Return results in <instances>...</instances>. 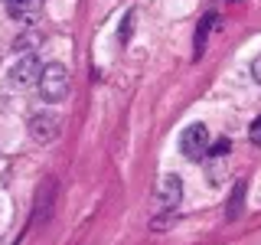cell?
Masks as SVG:
<instances>
[{
  "label": "cell",
  "instance_id": "5b68a950",
  "mask_svg": "<svg viewBox=\"0 0 261 245\" xmlns=\"http://www.w3.org/2000/svg\"><path fill=\"white\" fill-rule=\"evenodd\" d=\"M30 134H33V141H39V144L53 141V137L59 134V118H56V114H33L30 118Z\"/></svg>",
  "mask_w": 261,
  "mask_h": 245
},
{
  "label": "cell",
  "instance_id": "8992f818",
  "mask_svg": "<svg viewBox=\"0 0 261 245\" xmlns=\"http://www.w3.org/2000/svg\"><path fill=\"white\" fill-rule=\"evenodd\" d=\"M53 196H56V183H53V180H43V186H39V193H36V209H33V219H30V226H39V223H46V216H49V206H53Z\"/></svg>",
  "mask_w": 261,
  "mask_h": 245
},
{
  "label": "cell",
  "instance_id": "7a4b0ae2",
  "mask_svg": "<svg viewBox=\"0 0 261 245\" xmlns=\"http://www.w3.org/2000/svg\"><path fill=\"white\" fill-rule=\"evenodd\" d=\"M209 151V128L206 125H190L179 134V154L186 160H202Z\"/></svg>",
  "mask_w": 261,
  "mask_h": 245
},
{
  "label": "cell",
  "instance_id": "3957f363",
  "mask_svg": "<svg viewBox=\"0 0 261 245\" xmlns=\"http://www.w3.org/2000/svg\"><path fill=\"white\" fill-rule=\"evenodd\" d=\"M157 203H160L163 209H176L179 203H183V183H179L176 174L160 177V183H157Z\"/></svg>",
  "mask_w": 261,
  "mask_h": 245
},
{
  "label": "cell",
  "instance_id": "30bf717a",
  "mask_svg": "<svg viewBox=\"0 0 261 245\" xmlns=\"http://www.w3.org/2000/svg\"><path fill=\"white\" fill-rule=\"evenodd\" d=\"M134 27H137V13H134V10H127V13H124V23H121V43H127V39H130Z\"/></svg>",
  "mask_w": 261,
  "mask_h": 245
},
{
  "label": "cell",
  "instance_id": "9c48e42d",
  "mask_svg": "<svg viewBox=\"0 0 261 245\" xmlns=\"http://www.w3.org/2000/svg\"><path fill=\"white\" fill-rule=\"evenodd\" d=\"M242 200H245V180H239V186L232 190V200H228V209H225V219H228V223H232V219H239Z\"/></svg>",
  "mask_w": 261,
  "mask_h": 245
},
{
  "label": "cell",
  "instance_id": "5bb4252c",
  "mask_svg": "<svg viewBox=\"0 0 261 245\" xmlns=\"http://www.w3.org/2000/svg\"><path fill=\"white\" fill-rule=\"evenodd\" d=\"M209 154H216V157H225V154H228V141H219L216 151H209Z\"/></svg>",
  "mask_w": 261,
  "mask_h": 245
},
{
  "label": "cell",
  "instance_id": "7c38bea8",
  "mask_svg": "<svg viewBox=\"0 0 261 245\" xmlns=\"http://www.w3.org/2000/svg\"><path fill=\"white\" fill-rule=\"evenodd\" d=\"M248 137H251V144H258L261 147V114L255 121H251V128H248Z\"/></svg>",
  "mask_w": 261,
  "mask_h": 245
},
{
  "label": "cell",
  "instance_id": "52a82bcc",
  "mask_svg": "<svg viewBox=\"0 0 261 245\" xmlns=\"http://www.w3.org/2000/svg\"><path fill=\"white\" fill-rule=\"evenodd\" d=\"M216 20H219L216 13H202L199 27H196V46H193V56H196V59H199V56L206 53V43H209V33L216 30Z\"/></svg>",
  "mask_w": 261,
  "mask_h": 245
},
{
  "label": "cell",
  "instance_id": "8fae6325",
  "mask_svg": "<svg viewBox=\"0 0 261 245\" xmlns=\"http://www.w3.org/2000/svg\"><path fill=\"white\" fill-rule=\"evenodd\" d=\"M222 174H225V163H222V157H219V163H216V167H209V183L212 186H219V183H222Z\"/></svg>",
  "mask_w": 261,
  "mask_h": 245
},
{
  "label": "cell",
  "instance_id": "ba28073f",
  "mask_svg": "<svg viewBox=\"0 0 261 245\" xmlns=\"http://www.w3.org/2000/svg\"><path fill=\"white\" fill-rule=\"evenodd\" d=\"M36 10H39V0H7V13H10L13 20H20V23L33 20Z\"/></svg>",
  "mask_w": 261,
  "mask_h": 245
},
{
  "label": "cell",
  "instance_id": "6da1fadb",
  "mask_svg": "<svg viewBox=\"0 0 261 245\" xmlns=\"http://www.w3.org/2000/svg\"><path fill=\"white\" fill-rule=\"evenodd\" d=\"M72 88V79H69V69H65L62 62H49L43 65V76H39V95H43V102H62L65 95H69Z\"/></svg>",
  "mask_w": 261,
  "mask_h": 245
},
{
  "label": "cell",
  "instance_id": "277c9868",
  "mask_svg": "<svg viewBox=\"0 0 261 245\" xmlns=\"http://www.w3.org/2000/svg\"><path fill=\"white\" fill-rule=\"evenodd\" d=\"M39 76H43V65H39V59L33 53L23 56V59L10 69V79L16 85H39Z\"/></svg>",
  "mask_w": 261,
  "mask_h": 245
},
{
  "label": "cell",
  "instance_id": "4fadbf2b",
  "mask_svg": "<svg viewBox=\"0 0 261 245\" xmlns=\"http://www.w3.org/2000/svg\"><path fill=\"white\" fill-rule=\"evenodd\" d=\"M251 79H255L258 85H261V53L255 56V62H251Z\"/></svg>",
  "mask_w": 261,
  "mask_h": 245
}]
</instances>
